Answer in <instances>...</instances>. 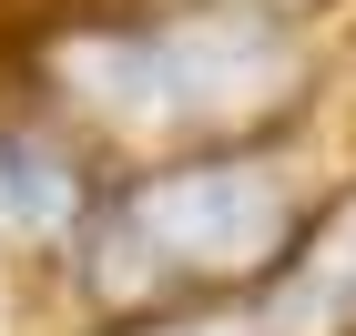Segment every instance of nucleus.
<instances>
[{
    "label": "nucleus",
    "mask_w": 356,
    "mask_h": 336,
    "mask_svg": "<svg viewBox=\"0 0 356 336\" xmlns=\"http://www.w3.org/2000/svg\"><path fill=\"white\" fill-rule=\"evenodd\" d=\"M336 10L346 0H31L0 31V82L102 163L254 143L336 102Z\"/></svg>",
    "instance_id": "1"
},
{
    "label": "nucleus",
    "mask_w": 356,
    "mask_h": 336,
    "mask_svg": "<svg viewBox=\"0 0 356 336\" xmlns=\"http://www.w3.org/2000/svg\"><path fill=\"white\" fill-rule=\"evenodd\" d=\"M336 102L305 112V122H285V133H254V143L112 163L102 194H92V214H82V234L41 275V296L61 306V336L122 326V316H163V306L254 296L285 265V245L305 234V214L326 204V184L346 173Z\"/></svg>",
    "instance_id": "2"
},
{
    "label": "nucleus",
    "mask_w": 356,
    "mask_h": 336,
    "mask_svg": "<svg viewBox=\"0 0 356 336\" xmlns=\"http://www.w3.org/2000/svg\"><path fill=\"white\" fill-rule=\"evenodd\" d=\"M102 173L112 163L72 133V122H51L31 92L0 82V245L21 255L31 275L61 265V245L82 234L92 194H102Z\"/></svg>",
    "instance_id": "3"
},
{
    "label": "nucleus",
    "mask_w": 356,
    "mask_h": 336,
    "mask_svg": "<svg viewBox=\"0 0 356 336\" xmlns=\"http://www.w3.org/2000/svg\"><path fill=\"white\" fill-rule=\"evenodd\" d=\"M254 316H265V336H356V163L326 184L285 265L254 285Z\"/></svg>",
    "instance_id": "4"
},
{
    "label": "nucleus",
    "mask_w": 356,
    "mask_h": 336,
    "mask_svg": "<svg viewBox=\"0 0 356 336\" xmlns=\"http://www.w3.org/2000/svg\"><path fill=\"white\" fill-rule=\"evenodd\" d=\"M92 336H265V316H254V296H214V306L122 316V326H92Z\"/></svg>",
    "instance_id": "5"
},
{
    "label": "nucleus",
    "mask_w": 356,
    "mask_h": 336,
    "mask_svg": "<svg viewBox=\"0 0 356 336\" xmlns=\"http://www.w3.org/2000/svg\"><path fill=\"white\" fill-rule=\"evenodd\" d=\"M10 10H31V0H10Z\"/></svg>",
    "instance_id": "6"
}]
</instances>
